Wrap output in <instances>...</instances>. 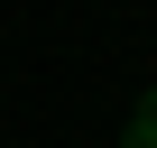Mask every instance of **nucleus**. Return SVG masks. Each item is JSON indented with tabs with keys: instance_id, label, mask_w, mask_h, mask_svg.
<instances>
[{
	"instance_id": "nucleus-1",
	"label": "nucleus",
	"mask_w": 157,
	"mask_h": 148,
	"mask_svg": "<svg viewBox=\"0 0 157 148\" xmlns=\"http://www.w3.org/2000/svg\"><path fill=\"white\" fill-rule=\"evenodd\" d=\"M129 148H157V93H139V111H129Z\"/></svg>"
}]
</instances>
